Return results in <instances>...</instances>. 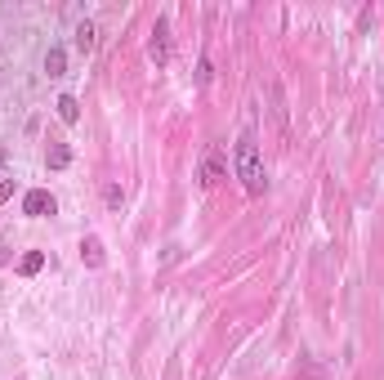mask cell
<instances>
[{
  "label": "cell",
  "instance_id": "obj_1",
  "mask_svg": "<svg viewBox=\"0 0 384 380\" xmlns=\"http://www.w3.org/2000/svg\"><path fill=\"white\" fill-rule=\"evenodd\" d=\"M237 179L246 184V192H255V197L269 188V175H264V161H259V143H255L250 130L237 139Z\"/></svg>",
  "mask_w": 384,
  "mask_h": 380
},
{
  "label": "cell",
  "instance_id": "obj_2",
  "mask_svg": "<svg viewBox=\"0 0 384 380\" xmlns=\"http://www.w3.org/2000/svg\"><path fill=\"white\" fill-rule=\"evenodd\" d=\"M147 54H152L157 68H165V63H170V23H165V19H157L152 41H147Z\"/></svg>",
  "mask_w": 384,
  "mask_h": 380
},
{
  "label": "cell",
  "instance_id": "obj_3",
  "mask_svg": "<svg viewBox=\"0 0 384 380\" xmlns=\"http://www.w3.org/2000/svg\"><path fill=\"white\" fill-rule=\"evenodd\" d=\"M23 215H31V220H41V215H54V197H49L45 188H31L23 197Z\"/></svg>",
  "mask_w": 384,
  "mask_h": 380
},
{
  "label": "cell",
  "instance_id": "obj_4",
  "mask_svg": "<svg viewBox=\"0 0 384 380\" xmlns=\"http://www.w3.org/2000/svg\"><path fill=\"white\" fill-rule=\"evenodd\" d=\"M224 175H228V161H224L219 148H214V153H206V161H202V184H206V188H214Z\"/></svg>",
  "mask_w": 384,
  "mask_h": 380
},
{
  "label": "cell",
  "instance_id": "obj_5",
  "mask_svg": "<svg viewBox=\"0 0 384 380\" xmlns=\"http://www.w3.org/2000/svg\"><path fill=\"white\" fill-rule=\"evenodd\" d=\"M45 166H49V170H68V166H72V148H68V143H49V148H45Z\"/></svg>",
  "mask_w": 384,
  "mask_h": 380
},
{
  "label": "cell",
  "instance_id": "obj_6",
  "mask_svg": "<svg viewBox=\"0 0 384 380\" xmlns=\"http://www.w3.org/2000/svg\"><path fill=\"white\" fill-rule=\"evenodd\" d=\"M81 260H85L90 269H98V264H103V242L98 237H81Z\"/></svg>",
  "mask_w": 384,
  "mask_h": 380
},
{
  "label": "cell",
  "instance_id": "obj_7",
  "mask_svg": "<svg viewBox=\"0 0 384 380\" xmlns=\"http://www.w3.org/2000/svg\"><path fill=\"white\" fill-rule=\"evenodd\" d=\"M54 108H58V117H63V121H68V125H76V121H81V103H76V98H72V94H63V98H58V103H54Z\"/></svg>",
  "mask_w": 384,
  "mask_h": 380
},
{
  "label": "cell",
  "instance_id": "obj_8",
  "mask_svg": "<svg viewBox=\"0 0 384 380\" xmlns=\"http://www.w3.org/2000/svg\"><path fill=\"white\" fill-rule=\"evenodd\" d=\"M45 72H49V76H63V72H68V54H63L58 45L45 54Z\"/></svg>",
  "mask_w": 384,
  "mask_h": 380
},
{
  "label": "cell",
  "instance_id": "obj_9",
  "mask_svg": "<svg viewBox=\"0 0 384 380\" xmlns=\"http://www.w3.org/2000/svg\"><path fill=\"white\" fill-rule=\"evenodd\" d=\"M41 269H45V255H41V251H27V255L19 260V273H23V277H36Z\"/></svg>",
  "mask_w": 384,
  "mask_h": 380
},
{
  "label": "cell",
  "instance_id": "obj_10",
  "mask_svg": "<svg viewBox=\"0 0 384 380\" xmlns=\"http://www.w3.org/2000/svg\"><path fill=\"white\" fill-rule=\"evenodd\" d=\"M76 49H81V54H90V49H94V23L76 27Z\"/></svg>",
  "mask_w": 384,
  "mask_h": 380
},
{
  "label": "cell",
  "instance_id": "obj_11",
  "mask_svg": "<svg viewBox=\"0 0 384 380\" xmlns=\"http://www.w3.org/2000/svg\"><path fill=\"white\" fill-rule=\"evenodd\" d=\"M121 202H125V192H121V188H116V184H112V188H108V206L116 210V206H121Z\"/></svg>",
  "mask_w": 384,
  "mask_h": 380
},
{
  "label": "cell",
  "instance_id": "obj_12",
  "mask_svg": "<svg viewBox=\"0 0 384 380\" xmlns=\"http://www.w3.org/2000/svg\"><path fill=\"white\" fill-rule=\"evenodd\" d=\"M14 197V179H0V202H9Z\"/></svg>",
  "mask_w": 384,
  "mask_h": 380
},
{
  "label": "cell",
  "instance_id": "obj_13",
  "mask_svg": "<svg viewBox=\"0 0 384 380\" xmlns=\"http://www.w3.org/2000/svg\"><path fill=\"white\" fill-rule=\"evenodd\" d=\"M0 264H9V251H5V246H0Z\"/></svg>",
  "mask_w": 384,
  "mask_h": 380
},
{
  "label": "cell",
  "instance_id": "obj_14",
  "mask_svg": "<svg viewBox=\"0 0 384 380\" xmlns=\"http://www.w3.org/2000/svg\"><path fill=\"white\" fill-rule=\"evenodd\" d=\"M0 166H5V153H0Z\"/></svg>",
  "mask_w": 384,
  "mask_h": 380
}]
</instances>
